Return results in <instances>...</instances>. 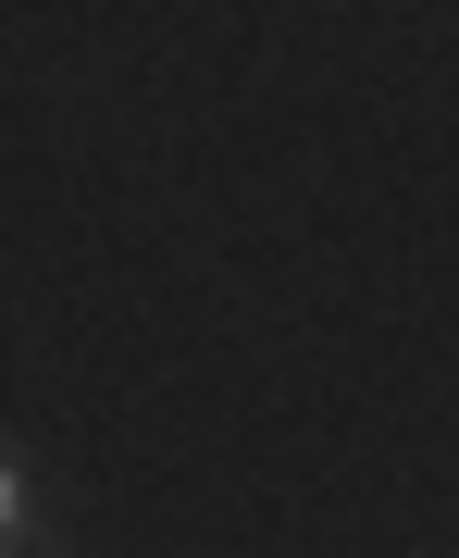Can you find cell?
<instances>
[{
    "mask_svg": "<svg viewBox=\"0 0 459 558\" xmlns=\"http://www.w3.org/2000/svg\"><path fill=\"white\" fill-rule=\"evenodd\" d=\"M0 558H38V459L0 447Z\"/></svg>",
    "mask_w": 459,
    "mask_h": 558,
    "instance_id": "6da1fadb",
    "label": "cell"
}]
</instances>
